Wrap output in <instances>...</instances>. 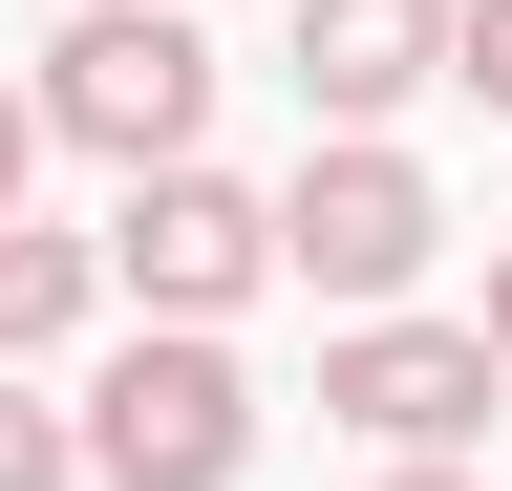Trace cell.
<instances>
[{
  "instance_id": "obj_1",
  "label": "cell",
  "mask_w": 512,
  "mask_h": 491,
  "mask_svg": "<svg viewBox=\"0 0 512 491\" xmlns=\"http://www.w3.org/2000/svg\"><path fill=\"white\" fill-rule=\"evenodd\" d=\"M64 470H86V491H235V470H256V385H235V342H214V321L107 342V385L64 406Z\"/></svg>"
},
{
  "instance_id": "obj_2",
  "label": "cell",
  "mask_w": 512,
  "mask_h": 491,
  "mask_svg": "<svg viewBox=\"0 0 512 491\" xmlns=\"http://www.w3.org/2000/svg\"><path fill=\"white\" fill-rule=\"evenodd\" d=\"M256 235H278V278H320L342 321H384V299L448 257V193H427V150H406V129H320V150H299V193H256Z\"/></svg>"
},
{
  "instance_id": "obj_3",
  "label": "cell",
  "mask_w": 512,
  "mask_h": 491,
  "mask_svg": "<svg viewBox=\"0 0 512 491\" xmlns=\"http://www.w3.org/2000/svg\"><path fill=\"white\" fill-rule=\"evenodd\" d=\"M43 150H107V171H171L214 129V43H192V0H86V22L43 43Z\"/></svg>"
},
{
  "instance_id": "obj_4",
  "label": "cell",
  "mask_w": 512,
  "mask_h": 491,
  "mask_svg": "<svg viewBox=\"0 0 512 491\" xmlns=\"http://www.w3.org/2000/svg\"><path fill=\"white\" fill-rule=\"evenodd\" d=\"M320 406H342V427H363L384 470H470L512 385H491V342H470V321L384 299V321H342V342H320Z\"/></svg>"
},
{
  "instance_id": "obj_5",
  "label": "cell",
  "mask_w": 512,
  "mask_h": 491,
  "mask_svg": "<svg viewBox=\"0 0 512 491\" xmlns=\"http://www.w3.org/2000/svg\"><path fill=\"white\" fill-rule=\"evenodd\" d=\"M86 278L150 299V321H235V299L278 278V235H256V193H235L214 150H171V171H128V214L86 235Z\"/></svg>"
},
{
  "instance_id": "obj_6",
  "label": "cell",
  "mask_w": 512,
  "mask_h": 491,
  "mask_svg": "<svg viewBox=\"0 0 512 491\" xmlns=\"http://www.w3.org/2000/svg\"><path fill=\"white\" fill-rule=\"evenodd\" d=\"M278 65H299L320 129H406V107L448 86V0H299V43H278Z\"/></svg>"
},
{
  "instance_id": "obj_7",
  "label": "cell",
  "mask_w": 512,
  "mask_h": 491,
  "mask_svg": "<svg viewBox=\"0 0 512 491\" xmlns=\"http://www.w3.org/2000/svg\"><path fill=\"white\" fill-rule=\"evenodd\" d=\"M86 235H22V214H0V363H43V342H86Z\"/></svg>"
},
{
  "instance_id": "obj_8",
  "label": "cell",
  "mask_w": 512,
  "mask_h": 491,
  "mask_svg": "<svg viewBox=\"0 0 512 491\" xmlns=\"http://www.w3.org/2000/svg\"><path fill=\"white\" fill-rule=\"evenodd\" d=\"M0 491H64V406L22 385V363H0Z\"/></svg>"
},
{
  "instance_id": "obj_9",
  "label": "cell",
  "mask_w": 512,
  "mask_h": 491,
  "mask_svg": "<svg viewBox=\"0 0 512 491\" xmlns=\"http://www.w3.org/2000/svg\"><path fill=\"white\" fill-rule=\"evenodd\" d=\"M448 86H470V107H512V0H448Z\"/></svg>"
},
{
  "instance_id": "obj_10",
  "label": "cell",
  "mask_w": 512,
  "mask_h": 491,
  "mask_svg": "<svg viewBox=\"0 0 512 491\" xmlns=\"http://www.w3.org/2000/svg\"><path fill=\"white\" fill-rule=\"evenodd\" d=\"M22 171H43V107H22V86H0V214H22Z\"/></svg>"
},
{
  "instance_id": "obj_11",
  "label": "cell",
  "mask_w": 512,
  "mask_h": 491,
  "mask_svg": "<svg viewBox=\"0 0 512 491\" xmlns=\"http://www.w3.org/2000/svg\"><path fill=\"white\" fill-rule=\"evenodd\" d=\"M470 342H491V385H512V235H491V299H470Z\"/></svg>"
},
{
  "instance_id": "obj_12",
  "label": "cell",
  "mask_w": 512,
  "mask_h": 491,
  "mask_svg": "<svg viewBox=\"0 0 512 491\" xmlns=\"http://www.w3.org/2000/svg\"><path fill=\"white\" fill-rule=\"evenodd\" d=\"M384 491H491V470H384Z\"/></svg>"
}]
</instances>
